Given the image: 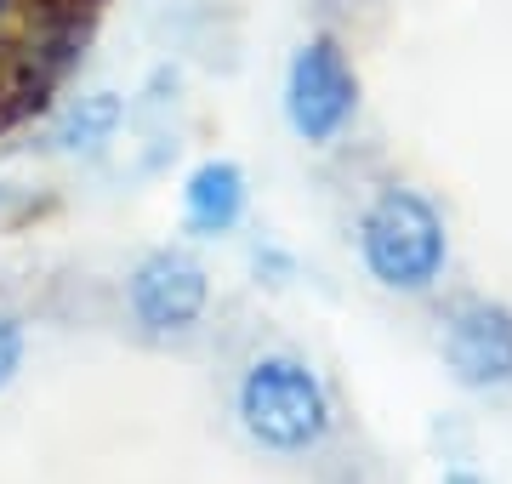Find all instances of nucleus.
<instances>
[{"instance_id": "nucleus-1", "label": "nucleus", "mask_w": 512, "mask_h": 484, "mask_svg": "<svg viewBox=\"0 0 512 484\" xmlns=\"http://www.w3.org/2000/svg\"><path fill=\"white\" fill-rule=\"evenodd\" d=\"M359 257L370 280L387 291H427L450 262V234H444L439 205L416 188H382L359 223Z\"/></svg>"}, {"instance_id": "nucleus-2", "label": "nucleus", "mask_w": 512, "mask_h": 484, "mask_svg": "<svg viewBox=\"0 0 512 484\" xmlns=\"http://www.w3.org/2000/svg\"><path fill=\"white\" fill-rule=\"evenodd\" d=\"M239 422L262 450H279V456L313 450L330 428L325 382L291 354L256 359L245 382H239Z\"/></svg>"}, {"instance_id": "nucleus-3", "label": "nucleus", "mask_w": 512, "mask_h": 484, "mask_svg": "<svg viewBox=\"0 0 512 484\" xmlns=\"http://www.w3.org/2000/svg\"><path fill=\"white\" fill-rule=\"evenodd\" d=\"M359 109V75H353L348 52L330 35H313L296 46L291 75H285V120L302 143H336Z\"/></svg>"}, {"instance_id": "nucleus-4", "label": "nucleus", "mask_w": 512, "mask_h": 484, "mask_svg": "<svg viewBox=\"0 0 512 484\" xmlns=\"http://www.w3.org/2000/svg\"><path fill=\"white\" fill-rule=\"evenodd\" d=\"M131 319L148 336H183L200 325L205 302H211V274L188 251H148L126 280Z\"/></svg>"}, {"instance_id": "nucleus-5", "label": "nucleus", "mask_w": 512, "mask_h": 484, "mask_svg": "<svg viewBox=\"0 0 512 484\" xmlns=\"http://www.w3.org/2000/svg\"><path fill=\"white\" fill-rule=\"evenodd\" d=\"M444 359L467 388L512 382V314L495 302H461L444 331Z\"/></svg>"}, {"instance_id": "nucleus-6", "label": "nucleus", "mask_w": 512, "mask_h": 484, "mask_svg": "<svg viewBox=\"0 0 512 484\" xmlns=\"http://www.w3.org/2000/svg\"><path fill=\"white\" fill-rule=\"evenodd\" d=\"M245 217V171L234 160H205L188 171L183 183V228L194 240H217L234 234Z\"/></svg>"}, {"instance_id": "nucleus-7", "label": "nucleus", "mask_w": 512, "mask_h": 484, "mask_svg": "<svg viewBox=\"0 0 512 484\" xmlns=\"http://www.w3.org/2000/svg\"><path fill=\"white\" fill-rule=\"evenodd\" d=\"M120 120H126V103H120L114 92H92V97H80V103L57 120L52 143L63 154H97L103 143H114Z\"/></svg>"}, {"instance_id": "nucleus-8", "label": "nucleus", "mask_w": 512, "mask_h": 484, "mask_svg": "<svg viewBox=\"0 0 512 484\" xmlns=\"http://www.w3.org/2000/svg\"><path fill=\"white\" fill-rule=\"evenodd\" d=\"M23 354H29V331H23V319L18 314H0V393L18 382Z\"/></svg>"}, {"instance_id": "nucleus-9", "label": "nucleus", "mask_w": 512, "mask_h": 484, "mask_svg": "<svg viewBox=\"0 0 512 484\" xmlns=\"http://www.w3.org/2000/svg\"><path fill=\"white\" fill-rule=\"evenodd\" d=\"M18 6H23V0H0V23L12 18V12H18Z\"/></svg>"}]
</instances>
